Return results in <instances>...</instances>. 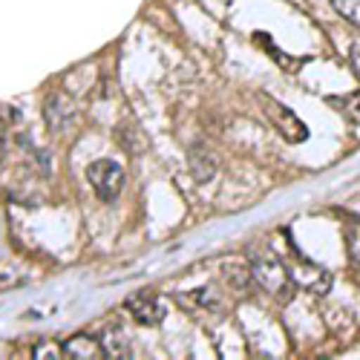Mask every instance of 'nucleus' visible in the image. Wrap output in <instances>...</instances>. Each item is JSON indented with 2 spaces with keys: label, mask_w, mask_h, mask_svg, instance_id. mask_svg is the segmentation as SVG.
<instances>
[{
  "label": "nucleus",
  "mask_w": 360,
  "mask_h": 360,
  "mask_svg": "<svg viewBox=\"0 0 360 360\" xmlns=\"http://www.w3.org/2000/svg\"><path fill=\"white\" fill-rule=\"evenodd\" d=\"M251 271H254V280L277 300H288L291 294V274H288V265H283V259H277L271 251H262V254H254L251 257Z\"/></svg>",
  "instance_id": "1"
},
{
  "label": "nucleus",
  "mask_w": 360,
  "mask_h": 360,
  "mask_svg": "<svg viewBox=\"0 0 360 360\" xmlns=\"http://www.w3.org/2000/svg\"><path fill=\"white\" fill-rule=\"evenodd\" d=\"M44 112H46V127H49V133H58V130H64V127L72 122L75 107H72V101H70L67 96L52 93V96L46 98Z\"/></svg>",
  "instance_id": "6"
},
{
  "label": "nucleus",
  "mask_w": 360,
  "mask_h": 360,
  "mask_svg": "<svg viewBox=\"0 0 360 360\" xmlns=\"http://www.w3.org/2000/svg\"><path fill=\"white\" fill-rule=\"evenodd\" d=\"M188 165H191V173H193L196 182H207V179L217 176V159H214V153H211V150H207L205 144L191 147Z\"/></svg>",
  "instance_id": "8"
},
{
  "label": "nucleus",
  "mask_w": 360,
  "mask_h": 360,
  "mask_svg": "<svg viewBox=\"0 0 360 360\" xmlns=\"http://www.w3.org/2000/svg\"><path fill=\"white\" fill-rule=\"evenodd\" d=\"M98 340H101L104 357H130V346H127V340H124L118 326H104L98 332Z\"/></svg>",
  "instance_id": "10"
},
{
  "label": "nucleus",
  "mask_w": 360,
  "mask_h": 360,
  "mask_svg": "<svg viewBox=\"0 0 360 360\" xmlns=\"http://www.w3.org/2000/svg\"><path fill=\"white\" fill-rule=\"evenodd\" d=\"M259 107L265 110L268 122H271L288 141H306V139H309V130H306V124L297 118V112H291V110H288L285 104H280L274 96L262 93V96H259Z\"/></svg>",
  "instance_id": "3"
},
{
  "label": "nucleus",
  "mask_w": 360,
  "mask_h": 360,
  "mask_svg": "<svg viewBox=\"0 0 360 360\" xmlns=\"http://www.w3.org/2000/svg\"><path fill=\"white\" fill-rule=\"evenodd\" d=\"M349 58H352V70H354V75H357V81H360V44L352 46Z\"/></svg>",
  "instance_id": "14"
},
{
  "label": "nucleus",
  "mask_w": 360,
  "mask_h": 360,
  "mask_svg": "<svg viewBox=\"0 0 360 360\" xmlns=\"http://www.w3.org/2000/svg\"><path fill=\"white\" fill-rule=\"evenodd\" d=\"M222 277L228 280V285H231V288L245 291V288H248V283H251V277H254L251 262L239 259V257H228V259L222 262Z\"/></svg>",
  "instance_id": "9"
},
{
  "label": "nucleus",
  "mask_w": 360,
  "mask_h": 360,
  "mask_svg": "<svg viewBox=\"0 0 360 360\" xmlns=\"http://www.w3.org/2000/svg\"><path fill=\"white\" fill-rule=\"evenodd\" d=\"M61 349H64V357H70V360H98V357H104L101 340L96 335H75L67 343H61Z\"/></svg>",
  "instance_id": "7"
},
{
  "label": "nucleus",
  "mask_w": 360,
  "mask_h": 360,
  "mask_svg": "<svg viewBox=\"0 0 360 360\" xmlns=\"http://www.w3.org/2000/svg\"><path fill=\"white\" fill-rule=\"evenodd\" d=\"M86 182L93 185V191L101 202H115L124 188V167L110 159H98L86 167Z\"/></svg>",
  "instance_id": "2"
},
{
  "label": "nucleus",
  "mask_w": 360,
  "mask_h": 360,
  "mask_svg": "<svg viewBox=\"0 0 360 360\" xmlns=\"http://www.w3.org/2000/svg\"><path fill=\"white\" fill-rule=\"evenodd\" d=\"M32 357H55V360H61L64 349H61V343H41V346H35Z\"/></svg>",
  "instance_id": "13"
},
{
  "label": "nucleus",
  "mask_w": 360,
  "mask_h": 360,
  "mask_svg": "<svg viewBox=\"0 0 360 360\" xmlns=\"http://www.w3.org/2000/svg\"><path fill=\"white\" fill-rule=\"evenodd\" d=\"M332 6L338 15H343L349 23L360 29V0H332Z\"/></svg>",
  "instance_id": "11"
},
{
  "label": "nucleus",
  "mask_w": 360,
  "mask_h": 360,
  "mask_svg": "<svg viewBox=\"0 0 360 360\" xmlns=\"http://www.w3.org/2000/svg\"><path fill=\"white\" fill-rule=\"evenodd\" d=\"M124 309L130 311V317L141 326H159L165 320V300L153 291V288H141L136 294H130L124 300Z\"/></svg>",
  "instance_id": "4"
},
{
  "label": "nucleus",
  "mask_w": 360,
  "mask_h": 360,
  "mask_svg": "<svg viewBox=\"0 0 360 360\" xmlns=\"http://www.w3.org/2000/svg\"><path fill=\"white\" fill-rule=\"evenodd\" d=\"M288 274H291V283L303 285L311 294H328L332 291V274H328L326 268H320V265L306 262L303 257H297V259L288 262Z\"/></svg>",
  "instance_id": "5"
},
{
  "label": "nucleus",
  "mask_w": 360,
  "mask_h": 360,
  "mask_svg": "<svg viewBox=\"0 0 360 360\" xmlns=\"http://www.w3.org/2000/svg\"><path fill=\"white\" fill-rule=\"evenodd\" d=\"M346 245H349V259L360 268V228H352V231H349Z\"/></svg>",
  "instance_id": "12"
}]
</instances>
